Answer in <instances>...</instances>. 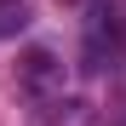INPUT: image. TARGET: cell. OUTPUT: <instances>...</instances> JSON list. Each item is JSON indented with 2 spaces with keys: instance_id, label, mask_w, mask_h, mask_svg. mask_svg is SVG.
<instances>
[{
  "instance_id": "cell-1",
  "label": "cell",
  "mask_w": 126,
  "mask_h": 126,
  "mask_svg": "<svg viewBox=\"0 0 126 126\" xmlns=\"http://www.w3.org/2000/svg\"><path fill=\"white\" fill-rule=\"evenodd\" d=\"M120 52H126L120 12H115V6H97V12L86 17V46H80V69H86V75H115V69H120Z\"/></svg>"
},
{
  "instance_id": "cell-2",
  "label": "cell",
  "mask_w": 126,
  "mask_h": 126,
  "mask_svg": "<svg viewBox=\"0 0 126 126\" xmlns=\"http://www.w3.org/2000/svg\"><path fill=\"white\" fill-rule=\"evenodd\" d=\"M17 80H23V92L46 97V92L63 86V63H57L46 46H34V52H23V63H17Z\"/></svg>"
},
{
  "instance_id": "cell-3",
  "label": "cell",
  "mask_w": 126,
  "mask_h": 126,
  "mask_svg": "<svg viewBox=\"0 0 126 126\" xmlns=\"http://www.w3.org/2000/svg\"><path fill=\"white\" fill-rule=\"evenodd\" d=\"M29 29V6L23 0H0V40L6 34H23Z\"/></svg>"
}]
</instances>
